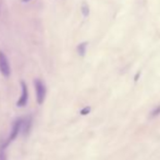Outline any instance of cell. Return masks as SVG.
Returning a JSON list of instances; mask_svg holds the SVG:
<instances>
[{
    "label": "cell",
    "instance_id": "1",
    "mask_svg": "<svg viewBox=\"0 0 160 160\" xmlns=\"http://www.w3.org/2000/svg\"><path fill=\"white\" fill-rule=\"evenodd\" d=\"M34 84H35L36 98H37V102L39 103V105H42V103L44 102L45 98H46V86H45V84L39 80V78L35 80Z\"/></svg>",
    "mask_w": 160,
    "mask_h": 160
},
{
    "label": "cell",
    "instance_id": "2",
    "mask_svg": "<svg viewBox=\"0 0 160 160\" xmlns=\"http://www.w3.org/2000/svg\"><path fill=\"white\" fill-rule=\"evenodd\" d=\"M0 73L4 76V78H9L11 73V68L9 60L7 58V56L4 55V52L0 51Z\"/></svg>",
    "mask_w": 160,
    "mask_h": 160
},
{
    "label": "cell",
    "instance_id": "3",
    "mask_svg": "<svg viewBox=\"0 0 160 160\" xmlns=\"http://www.w3.org/2000/svg\"><path fill=\"white\" fill-rule=\"evenodd\" d=\"M21 87H22V95L17 102L18 107H24V106H26V103H28V87H26L25 83L21 82Z\"/></svg>",
    "mask_w": 160,
    "mask_h": 160
},
{
    "label": "cell",
    "instance_id": "4",
    "mask_svg": "<svg viewBox=\"0 0 160 160\" xmlns=\"http://www.w3.org/2000/svg\"><path fill=\"white\" fill-rule=\"evenodd\" d=\"M22 130V119H19L17 120L12 125V131H11V134H10V137H9L8 142H12L13 139L17 138V136L19 135V133L21 132Z\"/></svg>",
    "mask_w": 160,
    "mask_h": 160
},
{
    "label": "cell",
    "instance_id": "5",
    "mask_svg": "<svg viewBox=\"0 0 160 160\" xmlns=\"http://www.w3.org/2000/svg\"><path fill=\"white\" fill-rule=\"evenodd\" d=\"M31 123H32V120H31V118H28V120H22V133H23L24 135L28 134V132H30V128H31Z\"/></svg>",
    "mask_w": 160,
    "mask_h": 160
},
{
    "label": "cell",
    "instance_id": "6",
    "mask_svg": "<svg viewBox=\"0 0 160 160\" xmlns=\"http://www.w3.org/2000/svg\"><path fill=\"white\" fill-rule=\"evenodd\" d=\"M81 11H82V14L84 18H87L89 15V6L87 4L86 1L82 2V6H81Z\"/></svg>",
    "mask_w": 160,
    "mask_h": 160
},
{
    "label": "cell",
    "instance_id": "7",
    "mask_svg": "<svg viewBox=\"0 0 160 160\" xmlns=\"http://www.w3.org/2000/svg\"><path fill=\"white\" fill-rule=\"evenodd\" d=\"M86 48H87V42H82L78 46V52L80 56H84L85 52H86Z\"/></svg>",
    "mask_w": 160,
    "mask_h": 160
},
{
    "label": "cell",
    "instance_id": "8",
    "mask_svg": "<svg viewBox=\"0 0 160 160\" xmlns=\"http://www.w3.org/2000/svg\"><path fill=\"white\" fill-rule=\"evenodd\" d=\"M159 114H160V106H159V107H157L156 109L152 110V113H150V117H154V118H155V117L159 116Z\"/></svg>",
    "mask_w": 160,
    "mask_h": 160
},
{
    "label": "cell",
    "instance_id": "9",
    "mask_svg": "<svg viewBox=\"0 0 160 160\" xmlns=\"http://www.w3.org/2000/svg\"><path fill=\"white\" fill-rule=\"evenodd\" d=\"M89 111H91V108L86 107V108H84L82 111H81V113H82V114H87V113H89Z\"/></svg>",
    "mask_w": 160,
    "mask_h": 160
},
{
    "label": "cell",
    "instance_id": "10",
    "mask_svg": "<svg viewBox=\"0 0 160 160\" xmlns=\"http://www.w3.org/2000/svg\"><path fill=\"white\" fill-rule=\"evenodd\" d=\"M0 160H7V155L4 152H0Z\"/></svg>",
    "mask_w": 160,
    "mask_h": 160
},
{
    "label": "cell",
    "instance_id": "11",
    "mask_svg": "<svg viewBox=\"0 0 160 160\" xmlns=\"http://www.w3.org/2000/svg\"><path fill=\"white\" fill-rule=\"evenodd\" d=\"M24 2H28V1H31V0H23Z\"/></svg>",
    "mask_w": 160,
    "mask_h": 160
}]
</instances>
